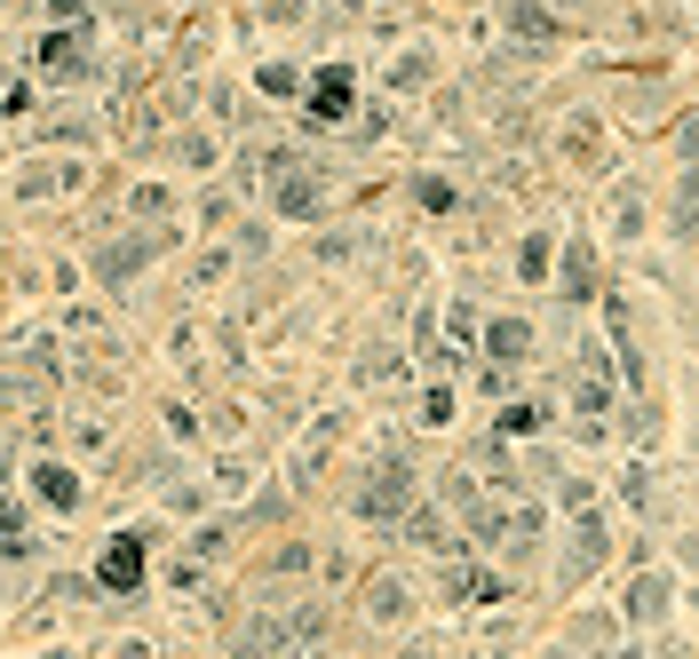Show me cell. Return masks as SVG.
<instances>
[{"label":"cell","mask_w":699,"mask_h":659,"mask_svg":"<svg viewBox=\"0 0 699 659\" xmlns=\"http://www.w3.org/2000/svg\"><path fill=\"white\" fill-rule=\"evenodd\" d=\"M311 88H318V95H311V120H342L350 95H358V72H350V64H326Z\"/></svg>","instance_id":"obj_1"},{"label":"cell","mask_w":699,"mask_h":659,"mask_svg":"<svg viewBox=\"0 0 699 659\" xmlns=\"http://www.w3.org/2000/svg\"><path fill=\"white\" fill-rule=\"evenodd\" d=\"M32 541H24V516H16V501H0V556H24Z\"/></svg>","instance_id":"obj_4"},{"label":"cell","mask_w":699,"mask_h":659,"mask_svg":"<svg viewBox=\"0 0 699 659\" xmlns=\"http://www.w3.org/2000/svg\"><path fill=\"white\" fill-rule=\"evenodd\" d=\"M262 95H286L294 104V95H303V72H294V64H271V72H262Z\"/></svg>","instance_id":"obj_6"},{"label":"cell","mask_w":699,"mask_h":659,"mask_svg":"<svg viewBox=\"0 0 699 659\" xmlns=\"http://www.w3.org/2000/svg\"><path fill=\"white\" fill-rule=\"evenodd\" d=\"M95 580H104V588H136L144 580V541H112L104 565H95Z\"/></svg>","instance_id":"obj_2"},{"label":"cell","mask_w":699,"mask_h":659,"mask_svg":"<svg viewBox=\"0 0 699 659\" xmlns=\"http://www.w3.org/2000/svg\"><path fill=\"white\" fill-rule=\"evenodd\" d=\"M32 485H41V492H48L56 509H72V501H80V485L64 477V461H41V469H32Z\"/></svg>","instance_id":"obj_3"},{"label":"cell","mask_w":699,"mask_h":659,"mask_svg":"<svg viewBox=\"0 0 699 659\" xmlns=\"http://www.w3.org/2000/svg\"><path fill=\"white\" fill-rule=\"evenodd\" d=\"M525 350H532V334H525L517 318H501V326H493V357H525Z\"/></svg>","instance_id":"obj_5"}]
</instances>
